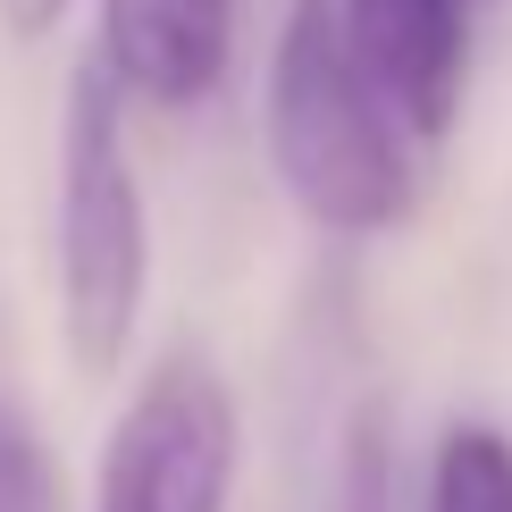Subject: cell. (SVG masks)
<instances>
[{
    "label": "cell",
    "instance_id": "cell-1",
    "mask_svg": "<svg viewBox=\"0 0 512 512\" xmlns=\"http://www.w3.org/2000/svg\"><path fill=\"white\" fill-rule=\"evenodd\" d=\"M261 135L269 168L294 194L311 227L328 236H378V227L412 219V152L403 126L378 101V84L361 76L345 51L336 0H294L277 17L269 76H261Z\"/></svg>",
    "mask_w": 512,
    "mask_h": 512
},
{
    "label": "cell",
    "instance_id": "cell-2",
    "mask_svg": "<svg viewBox=\"0 0 512 512\" xmlns=\"http://www.w3.org/2000/svg\"><path fill=\"white\" fill-rule=\"evenodd\" d=\"M59 328L76 370H118L152 294V227L126 160V93L101 51L76 59L59 110Z\"/></svg>",
    "mask_w": 512,
    "mask_h": 512
},
{
    "label": "cell",
    "instance_id": "cell-3",
    "mask_svg": "<svg viewBox=\"0 0 512 512\" xmlns=\"http://www.w3.org/2000/svg\"><path fill=\"white\" fill-rule=\"evenodd\" d=\"M244 471V412L219 361L177 345L126 395L110 445H101L93 512H227Z\"/></svg>",
    "mask_w": 512,
    "mask_h": 512
},
{
    "label": "cell",
    "instance_id": "cell-4",
    "mask_svg": "<svg viewBox=\"0 0 512 512\" xmlns=\"http://www.w3.org/2000/svg\"><path fill=\"white\" fill-rule=\"evenodd\" d=\"M336 26L403 135L437 143L454 126L471 68V0H336Z\"/></svg>",
    "mask_w": 512,
    "mask_h": 512
},
{
    "label": "cell",
    "instance_id": "cell-5",
    "mask_svg": "<svg viewBox=\"0 0 512 512\" xmlns=\"http://www.w3.org/2000/svg\"><path fill=\"white\" fill-rule=\"evenodd\" d=\"M236 0H101V68L126 101L185 110L227 76Z\"/></svg>",
    "mask_w": 512,
    "mask_h": 512
},
{
    "label": "cell",
    "instance_id": "cell-6",
    "mask_svg": "<svg viewBox=\"0 0 512 512\" xmlns=\"http://www.w3.org/2000/svg\"><path fill=\"white\" fill-rule=\"evenodd\" d=\"M429 512H512V437L454 420L429 454Z\"/></svg>",
    "mask_w": 512,
    "mask_h": 512
},
{
    "label": "cell",
    "instance_id": "cell-7",
    "mask_svg": "<svg viewBox=\"0 0 512 512\" xmlns=\"http://www.w3.org/2000/svg\"><path fill=\"white\" fill-rule=\"evenodd\" d=\"M0 512H68V471L51 437L0 395Z\"/></svg>",
    "mask_w": 512,
    "mask_h": 512
},
{
    "label": "cell",
    "instance_id": "cell-8",
    "mask_svg": "<svg viewBox=\"0 0 512 512\" xmlns=\"http://www.w3.org/2000/svg\"><path fill=\"white\" fill-rule=\"evenodd\" d=\"M336 512H395V454H387V420H378V412H361L353 437H345Z\"/></svg>",
    "mask_w": 512,
    "mask_h": 512
},
{
    "label": "cell",
    "instance_id": "cell-9",
    "mask_svg": "<svg viewBox=\"0 0 512 512\" xmlns=\"http://www.w3.org/2000/svg\"><path fill=\"white\" fill-rule=\"evenodd\" d=\"M59 17H68V0H0V26H9V34H51L59 26Z\"/></svg>",
    "mask_w": 512,
    "mask_h": 512
},
{
    "label": "cell",
    "instance_id": "cell-10",
    "mask_svg": "<svg viewBox=\"0 0 512 512\" xmlns=\"http://www.w3.org/2000/svg\"><path fill=\"white\" fill-rule=\"evenodd\" d=\"M471 9H479V0H471Z\"/></svg>",
    "mask_w": 512,
    "mask_h": 512
}]
</instances>
